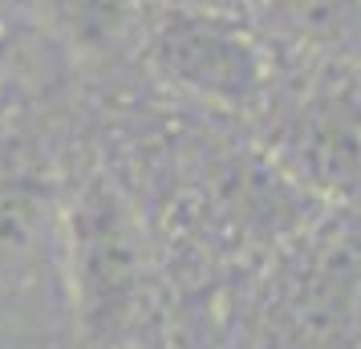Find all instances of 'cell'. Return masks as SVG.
Returning a JSON list of instances; mask_svg holds the SVG:
<instances>
[{
	"mask_svg": "<svg viewBox=\"0 0 361 349\" xmlns=\"http://www.w3.org/2000/svg\"><path fill=\"white\" fill-rule=\"evenodd\" d=\"M66 212L45 166L0 147V341L49 345L73 325Z\"/></svg>",
	"mask_w": 361,
	"mask_h": 349,
	"instance_id": "6da1fadb",
	"label": "cell"
},
{
	"mask_svg": "<svg viewBox=\"0 0 361 349\" xmlns=\"http://www.w3.org/2000/svg\"><path fill=\"white\" fill-rule=\"evenodd\" d=\"M69 313L90 341L126 333L147 305V252L130 203L94 179L69 203Z\"/></svg>",
	"mask_w": 361,
	"mask_h": 349,
	"instance_id": "7a4b0ae2",
	"label": "cell"
},
{
	"mask_svg": "<svg viewBox=\"0 0 361 349\" xmlns=\"http://www.w3.org/2000/svg\"><path fill=\"white\" fill-rule=\"evenodd\" d=\"M150 66L163 82L215 106H247L264 90V57L244 17L159 8L147 37Z\"/></svg>",
	"mask_w": 361,
	"mask_h": 349,
	"instance_id": "3957f363",
	"label": "cell"
},
{
	"mask_svg": "<svg viewBox=\"0 0 361 349\" xmlns=\"http://www.w3.org/2000/svg\"><path fill=\"white\" fill-rule=\"evenodd\" d=\"M53 25L82 49H106L126 33L147 0H41Z\"/></svg>",
	"mask_w": 361,
	"mask_h": 349,
	"instance_id": "277c9868",
	"label": "cell"
},
{
	"mask_svg": "<svg viewBox=\"0 0 361 349\" xmlns=\"http://www.w3.org/2000/svg\"><path fill=\"white\" fill-rule=\"evenodd\" d=\"M349 0H268V8L280 20H288L296 29H309V33H325L337 25V17L345 13Z\"/></svg>",
	"mask_w": 361,
	"mask_h": 349,
	"instance_id": "5b68a950",
	"label": "cell"
},
{
	"mask_svg": "<svg viewBox=\"0 0 361 349\" xmlns=\"http://www.w3.org/2000/svg\"><path fill=\"white\" fill-rule=\"evenodd\" d=\"M154 8H175V13H224V17H244L252 0H150Z\"/></svg>",
	"mask_w": 361,
	"mask_h": 349,
	"instance_id": "8992f818",
	"label": "cell"
},
{
	"mask_svg": "<svg viewBox=\"0 0 361 349\" xmlns=\"http://www.w3.org/2000/svg\"><path fill=\"white\" fill-rule=\"evenodd\" d=\"M17 106H20V85H17V78L8 73V78H0V130L13 122Z\"/></svg>",
	"mask_w": 361,
	"mask_h": 349,
	"instance_id": "52a82bcc",
	"label": "cell"
},
{
	"mask_svg": "<svg viewBox=\"0 0 361 349\" xmlns=\"http://www.w3.org/2000/svg\"><path fill=\"white\" fill-rule=\"evenodd\" d=\"M13 53H17V41H13L8 29L0 25V78H8V73H13Z\"/></svg>",
	"mask_w": 361,
	"mask_h": 349,
	"instance_id": "ba28073f",
	"label": "cell"
},
{
	"mask_svg": "<svg viewBox=\"0 0 361 349\" xmlns=\"http://www.w3.org/2000/svg\"><path fill=\"white\" fill-rule=\"evenodd\" d=\"M0 349H41V345H13V341H0Z\"/></svg>",
	"mask_w": 361,
	"mask_h": 349,
	"instance_id": "9c48e42d",
	"label": "cell"
},
{
	"mask_svg": "<svg viewBox=\"0 0 361 349\" xmlns=\"http://www.w3.org/2000/svg\"><path fill=\"white\" fill-rule=\"evenodd\" d=\"M0 25H4V20H0Z\"/></svg>",
	"mask_w": 361,
	"mask_h": 349,
	"instance_id": "30bf717a",
	"label": "cell"
}]
</instances>
